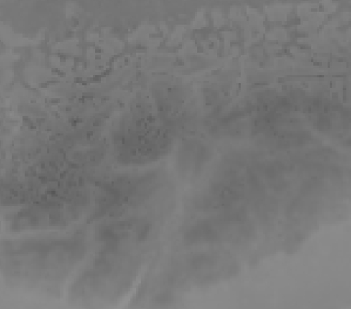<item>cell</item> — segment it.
<instances>
[{
    "mask_svg": "<svg viewBox=\"0 0 351 309\" xmlns=\"http://www.w3.org/2000/svg\"><path fill=\"white\" fill-rule=\"evenodd\" d=\"M82 237H52L8 243L3 247V269L16 280L44 285L70 276L86 254Z\"/></svg>",
    "mask_w": 351,
    "mask_h": 309,
    "instance_id": "6da1fadb",
    "label": "cell"
},
{
    "mask_svg": "<svg viewBox=\"0 0 351 309\" xmlns=\"http://www.w3.org/2000/svg\"><path fill=\"white\" fill-rule=\"evenodd\" d=\"M87 200L82 191L49 192L12 215L8 226L13 232L64 228L78 219Z\"/></svg>",
    "mask_w": 351,
    "mask_h": 309,
    "instance_id": "7a4b0ae2",
    "label": "cell"
},
{
    "mask_svg": "<svg viewBox=\"0 0 351 309\" xmlns=\"http://www.w3.org/2000/svg\"><path fill=\"white\" fill-rule=\"evenodd\" d=\"M114 147L121 162L143 164L164 156L171 147V139L152 118H136L119 128Z\"/></svg>",
    "mask_w": 351,
    "mask_h": 309,
    "instance_id": "3957f363",
    "label": "cell"
},
{
    "mask_svg": "<svg viewBox=\"0 0 351 309\" xmlns=\"http://www.w3.org/2000/svg\"><path fill=\"white\" fill-rule=\"evenodd\" d=\"M154 177L143 176L135 178H120L107 184L99 193L95 217L117 216L146 200L154 189Z\"/></svg>",
    "mask_w": 351,
    "mask_h": 309,
    "instance_id": "277c9868",
    "label": "cell"
},
{
    "mask_svg": "<svg viewBox=\"0 0 351 309\" xmlns=\"http://www.w3.org/2000/svg\"><path fill=\"white\" fill-rule=\"evenodd\" d=\"M250 228L245 224L243 217L237 211L227 213L220 219L201 220L188 228L184 241L188 245L235 243L247 234Z\"/></svg>",
    "mask_w": 351,
    "mask_h": 309,
    "instance_id": "5b68a950",
    "label": "cell"
},
{
    "mask_svg": "<svg viewBox=\"0 0 351 309\" xmlns=\"http://www.w3.org/2000/svg\"><path fill=\"white\" fill-rule=\"evenodd\" d=\"M149 233V225L139 219L115 220L101 225L97 231V238L108 251H115L123 245L140 243Z\"/></svg>",
    "mask_w": 351,
    "mask_h": 309,
    "instance_id": "8992f818",
    "label": "cell"
}]
</instances>
